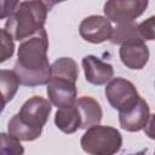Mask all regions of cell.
Returning a JSON list of instances; mask_svg holds the SVG:
<instances>
[{
  "instance_id": "1",
  "label": "cell",
  "mask_w": 155,
  "mask_h": 155,
  "mask_svg": "<svg viewBox=\"0 0 155 155\" xmlns=\"http://www.w3.org/2000/svg\"><path fill=\"white\" fill-rule=\"evenodd\" d=\"M47 51L48 38L45 29L39 30L19 44L13 71L21 85L36 87L48 82L51 64L48 63Z\"/></svg>"
},
{
  "instance_id": "2",
  "label": "cell",
  "mask_w": 155,
  "mask_h": 155,
  "mask_svg": "<svg viewBox=\"0 0 155 155\" xmlns=\"http://www.w3.org/2000/svg\"><path fill=\"white\" fill-rule=\"evenodd\" d=\"M52 105L48 99L33 96L27 99L19 111L7 122V131L11 136L23 142L38 139L42 133V127L47 122Z\"/></svg>"
},
{
  "instance_id": "3",
  "label": "cell",
  "mask_w": 155,
  "mask_h": 155,
  "mask_svg": "<svg viewBox=\"0 0 155 155\" xmlns=\"http://www.w3.org/2000/svg\"><path fill=\"white\" fill-rule=\"evenodd\" d=\"M54 2L19 1L12 15L5 22V31L13 39L23 41L44 29L47 13Z\"/></svg>"
},
{
  "instance_id": "4",
  "label": "cell",
  "mask_w": 155,
  "mask_h": 155,
  "mask_svg": "<svg viewBox=\"0 0 155 155\" xmlns=\"http://www.w3.org/2000/svg\"><path fill=\"white\" fill-rule=\"evenodd\" d=\"M81 149L88 155H115L122 145V136L115 127L96 125L85 131Z\"/></svg>"
},
{
  "instance_id": "5",
  "label": "cell",
  "mask_w": 155,
  "mask_h": 155,
  "mask_svg": "<svg viewBox=\"0 0 155 155\" xmlns=\"http://www.w3.org/2000/svg\"><path fill=\"white\" fill-rule=\"evenodd\" d=\"M104 92L109 104L119 113L133 107L140 97L136 86L124 78H114L108 81Z\"/></svg>"
},
{
  "instance_id": "6",
  "label": "cell",
  "mask_w": 155,
  "mask_h": 155,
  "mask_svg": "<svg viewBox=\"0 0 155 155\" xmlns=\"http://www.w3.org/2000/svg\"><path fill=\"white\" fill-rule=\"evenodd\" d=\"M148 4V0H110L104 4L103 11L109 22L131 23L144 13Z\"/></svg>"
},
{
  "instance_id": "7",
  "label": "cell",
  "mask_w": 155,
  "mask_h": 155,
  "mask_svg": "<svg viewBox=\"0 0 155 155\" xmlns=\"http://www.w3.org/2000/svg\"><path fill=\"white\" fill-rule=\"evenodd\" d=\"M111 23L103 16L92 15L84 18L79 25L80 36L91 44H102L110 39Z\"/></svg>"
},
{
  "instance_id": "8",
  "label": "cell",
  "mask_w": 155,
  "mask_h": 155,
  "mask_svg": "<svg viewBox=\"0 0 155 155\" xmlns=\"http://www.w3.org/2000/svg\"><path fill=\"white\" fill-rule=\"evenodd\" d=\"M46 86V92L50 103L57 107L58 109L70 107L75 103L78 97L75 82L61 78H50Z\"/></svg>"
},
{
  "instance_id": "9",
  "label": "cell",
  "mask_w": 155,
  "mask_h": 155,
  "mask_svg": "<svg viewBox=\"0 0 155 155\" xmlns=\"http://www.w3.org/2000/svg\"><path fill=\"white\" fill-rule=\"evenodd\" d=\"M151 117L150 109L145 99L139 97L137 103L130 109L119 113V122L121 128L128 132H138L145 128Z\"/></svg>"
},
{
  "instance_id": "10",
  "label": "cell",
  "mask_w": 155,
  "mask_h": 155,
  "mask_svg": "<svg viewBox=\"0 0 155 155\" xmlns=\"http://www.w3.org/2000/svg\"><path fill=\"white\" fill-rule=\"evenodd\" d=\"M81 64L84 68L86 81L92 85L102 86L110 81L114 75L113 65L110 63L103 62L101 58L93 54L85 56L81 61Z\"/></svg>"
},
{
  "instance_id": "11",
  "label": "cell",
  "mask_w": 155,
  "mask_h": 155,
  "mask_svg": "<svg viewBox=\"0 0 155 155\" xmlns=\"http://www.w3.org/2000/svg\"><path fill=\"white\" fill-rule=\"evenodd\" d=\"M74 104L81 119L80 128L87 130L92 126L101 124L103 117V110L101 108V104L94 98L90 96H82L80 98H76Z\"/></svg>"
},
{
  "instance_id": "12",
  "label": "cell",
  "mask_w": 155,
  "mask_h": 155,
  "mask_svg": "<svg viewBox=\"0 0 155 155\" xmlns=\"http://www.w3.org/2000/svg\"><path fill=\"white\" fill-rule=\"evenodd\" d=\"M120 59L126 68L131 70H140L149 61V47L145 42L121 46L119 50Z\"/></svg>"
},
{
  "instance_id": "13",
  "label": "cell",
  "mask_w": 155,
  "mask_h": 155,
  "mask_svg": "<svg viewBox=\"0 0 155 155\" xmlns=\"http://www.w3.org/2000/svg\"><path fill=\"white\" fill-rule=\"evenodd\" d=\"M109 41L121 47V46H127V45L142 44L145 40L142 35L139 24L131 22V23L117 24L115 28H113Z\"/></svg>"
},
{
  "instance_id": "14",
  "label": "cell",
  "mask_w": 155,
  "mask_h": 155,
  "mask_svg": "<svg viewBox=\"0 0 155 155\" xmlns=\"http://www.w3.org/2000/svg\"><path fill=\"white\" fill-rule=\"evenodd\" d=\"M54 124L58 130L67 134L76 132L81 126V119L75 104L57 109L54 114Z\"/></svg>"
},
{
  "instance_id": "15",
  "label": "cell",
  "mask_w": 155,
  "mask_h": 155,
  "mask_svg": "<svg viewBox=\"0 0 155 155\" xmlns=\"http://www.w3.org/2000/svg\"><path fill=\"white\" fill-rule=\"evenodd\" d=\"M50 78H61L76 82L79 78V68L76 62L70 57H62L56 59L51 64Z\"/></svg>"
},
{
  "instance_id": "16",
  "label": "cell",
  "mask_w": 155,
  "mask_h": 155,
  "mask_svg": "<svg viewBox=\"0 0 155 155\" xmlns=\"http://www.w3.org/2000/svg\"><path fill=\"white\" fill-rule=\"evenodd\" d=\"M19 85V80L13 70L0 69V94L4 97L6 103L13 99Z\"/></svg>"
},
{
  "instance_id": "17",
  "label": "cell",
  "mask_w": 155,
  "mask_h": 155,
  "mask_svg": "<svg viewBox=\"0 0 155 155\" xmlns=\"http://www.w3.org/2000/svg\"><path fill=\"white\" fill-rule=\"evenodd\" d=\"M24 148L21 142L10 133H0V155H23Z\"/></svg>"
},
{
  "instance_id": "18",
  "label": "cell",
  "mask_w": 155,
  "mask_h": 155,
  "mask_svg": "<svg viewBox=\"0 0 155 155\" xmlns=\"http://www.w3.org/2000/svg\"><path fill=\"white\" fill-rule=\"evenodd\" d=\"M15 53V42L13 39L5 31L0 29V64L10 59Z\"/></svg>"
},
{
  "instance_id": "19",
  "label": "cell",
  "mask_w": 155,
  "mask_h": 155,
  "mask_svg": "<svg viewBox=\"0 0 155 155\" xmlns=\"http://www.w3.org/2000/svg\"><path fill=\"white\" fill-rule=\"evenodd\" d=\"M154 19H155L154 16H151L144 22L139 23V28L144 40H149V41L154 40Z\"/></svg>"
},
{
  "instance_id": "20",
  "label": "cell",
  "mask_w": 155,
  "mask_h": 155,
  "mask_svg": "<svg viewBox=\"0 0 155 155\" xmlns=\"http://www.w3.org/2000/svg\"><path fill=\"white\" fill-rule=\"evenodd\" d=\"M18 2L19 1L17 0H0V19H4L6 17L8 18L17 7Z\"/></svg>"
},
{
  "instance_id": "21",
  "label": "cell",
  "mask_w": 155,
  "mask_h": 155,
  "mask_svg": "<svg viewBox=\"0 0 155 155\" xmlns=\"http://www.w3.org/2000/svg\"><path fill=\"white\" fill-rule=\"evenodd\" d=\"M5 105H6V101H5V99H4V97L0 94V114L2 113V110H4Z\"/></svg>"
},
{
  "instance_id": "22",
  "label": "cell",
  "mask_w": 155,
  "mask_h": 155,
  "mask_svg": "<svg viewBox=\"0 0 155 155\" xmlns=\"http://www.w3.org/2000/svg\"><path fill=\"white\" fill-rule=\"evenodd\" d=\"M147 151H148V148L142 149V150H140V151H138V153H134V154H128V155H145V154H147Z\"/></svg>"
}]
</instances>
